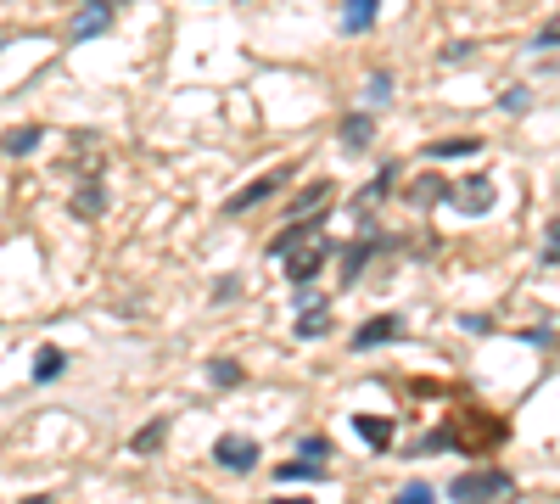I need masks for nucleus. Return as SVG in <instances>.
Returning a JSON list of instances; mask_svg holds the SVG:
<instances>
[{"instance_id": "6ab92c4d", "label": "nucleus", "mask_w": 560, "mask_h": 504, "mask_svg": "<svg viewBox=\"0 0 560 504\" xmlns=\"http://www.w3.org/2000/svg\"><path fill=\"white\" fill-rule=\"evenodd\" d=\"M62 364H68V359H62V348H40V353H34V381H56V376H62Z\"/></svg>"}, {"instance_id": "f257e3e1", "label": "nucleus", "mask_w": 560, "mask_h": 504, "mask_svg": "<svg viewBox=\"0 0 560 504\" xmlns=\"http://www.w3.org/2000/svg\"><path fill=\"white\" fill-rule=\"evenodd\" d=\"M510 493H516V476L499 465H476L448 482V499H510Z\"/></svg>"}, {"instance_id": "7ed1b4c3", "label": "nucleus", "mask_w": 560, "mask_h": 504, "mask_svg": "<svg viewBox=\"0 0 560 504\" xmlns=\"http://www.w3.org/2000/svg\"><path fill=\"white\" fill-rule=\"evenodd\" d=\"M493 196H499V191H493L488 174H471V180H448L443 202H448L454 213H488V208H493Z\"/></svg>"}, {"instance_id": "5701e85b", "label": "nucleus", "mask_w": 560, "mask_h": 504, "mask_svg": "<svg viewBox=\"0 0 560 504\" xmlns=\"http://www.w3.org/2000/svg\"><path fill=\"white\" fill-rule=\"evenodd\" d=\"M398 499H404V504H432V488H426V482H409Z\"/></svg>"}, {"instance_id": "4be33fe9", "label": "nucleus", "mask_w": 560, "mask_h": 504, "mask_svg": "<svg viewBox=\"0 0 560 504\" xmlns=\"http://www.w3.org/2000/svg\"><path fill=\"white\" fill-rule=\"evenodd\" d=\"M527 107H532V90H521V84L504 90V112H527Z\"/></svg>"}, {"instance_id": "9d476101", "label": "nucleus", "mask_w": 560, "mask_h": 504, "mask_svg": "<svg viewBox=\"0 0 560 504\" xmlns=\"http://www.w3.org/2000/svg\"><path fill=\"white\" fill-rule=\"evenodd\" d=\"M443 191H448V185L437 180V174H420V180L404 191V202H409V208H432V202H443Z\"/></svg>"}, {"instance_id": "f03ea898", "label": "nucleus", "mask_w": 560, "mask_h": 504, "mask_svg": "<svg viewBox=\"0 0 560 504\" xmlns=\"http://www.w3.org/2000/svg\"><path fill=\"white\" fill-rule=\"evenodd\" d=\"M280 258H286V280H292V286H308V280L320 275L325 269V258H331V241L320 236V230H314V236L308 241H297V247H286L280 252Z\"/></svg>"}, {"instance_id": "423d86ee", "label": "nucleus", "mask_w": 560, "mask_h": 504, "mask_svg": "<svg viewBox=\"0 0 560 504\" xmlns=\"http://www.w3.org/2000/svg\"><path fill=\"white\" fill-rule=\"evenodd\" d=\"M398 336H404V314H376L370 325H359V331H353V353L381 348V342H398Z\"/></svg>"}, {"instance_id": "aec40b11", "label": "nucleus", "mask_w": 560, "mask_h": 504, "mask_svg": "<svg viewBox=\"0 0 560 504\" xmlns=\"http://www.w3.org/2000/svg\"><path fill=\"white\" fill-rule=\"evenodd\" d=\"M208 376H213V387H241V376H247V370H241L236 359H213Z\"/></svg>"}, {"instance_id": "dca6fc26", "label": "nucleus", "mask_w": 560, "mask_h": 504, "mask_svg": "<svg viewBox=\"0 0 560 504\" xmlns=\"http://www.w3.org/2000/svg\"><path fill=\"white\" fill-rule=\"evenodd\" d=\"M376 135V124H370V118H364V112H348V118H342V140H348L353 152H359L364 140Z\"/></svg>"}, {"instance_id": "0eeeda50", "label": "nucleus", "mask_w": 560, "mask_h": 504, "mask_svg": "<svg viewBox=\"0 0 560 504\" xmlns=\"http://www.w3.org/2000/svg\"><path fill=\"white\" fill-rule=\"evenodd\" d=\"M353 432L376 448V454H387L392 437H398V420H387V415H353Z\"/></svg>"}, {"instance_id": "1a4fd4ad", "label": "nucleus", "mask_w": 560, "mask_h": 504, "mask_svg": "<svg viewBox=\"0 0 560 504\" xmlns=\"http://www.w3.org/2000/svg\"><path fill=\"white\" fill-rule=\"evenodd\" d=\"M275 476H280V482H320V476H325V460H314V454H303V460H286V465H275Z\"/></svg>"}, {"instance_id": "6e6552de", "label": "nucleus", "mask_w": 560, "mask_h": 504, "mask_svg": "<svg viewBox=\"0 0 560 504\" xmlns=\"http://www.w3.org/2000/svg\"><path fill=\"white\" fill-rule=\"evenodd\" d=\"M84 191H73V213L79 219H101V208H107V191H101V180H79Z\"/></svg>"}, {"instance_id": "f3484780", "label": "nucleus", "mask_w": 560, "mask_h": 504, "mask_svg": "<svg viewBox=\"0 0 560 504\" xmlns=\"http://www.w3.org/2000/svg\"><path fill=\"white\" fill-rule=\"evenodd\" d=\"M40 129H34V124H23V129H12V135H6V140H0V146H6V152H12V157H28V152H34V146H40Z\"/></svg>"}, {"instance_id": "a211bd4d", "label": "nucleus", "mask_w": 560, "mask_h": 504, "mask_svg": "<svg viewBox=\"0 0 560 504\" xmlns=\"http://www.w3.org/2000/svg\"><path fill=\"white\" fill-rule=\"evenodd\" d=\"M107 23H112L107 6H96V12H79V17H73V40H90V34H101Z\"/></svg>"}, {"instance_id": "b1692460", "label": "nucleus", "mask_w": 560, "mask_h": 504, "mask_svg": "<svg viewBox=\"0 0 560 504\" xmlns=\"http://www.w3.org/2000/svg\"><path fill=\"white\" fill-rule=\"evenodd\" d=\"M303 454H314V460H325V454H331V443H325V437H308V443H303Z\"/></svg>"}, {"instance_id": "f8f14e48", "label": "nucleus", "mask_w": 560, "mask_h": 504, "mask_svg": "<svg viewBox=\"0 0 560 504\" xmlns=\"http://www.w3.org/2000/svg\"><path fill=\"white\" fill-rule=\"evenodd\" d=\"M376 6H381V0H348V12H342V34H364V28L376 23Z\"/></svg>"}, {"instance_id": "9b49d317", "label": "nucleus", "mask_w": 560, "mask_h": 504, "mask_svg": "<svg viewBox=\"0 0 560 504\" xmlns=\"http://www.w3.org/2000/svg\"><path fill=\"white\" fill-rule=\"evenodd\" d=\"M325 331H331V308L314 297V308H303V314H297V336H303V342H314V336H325Z\"/></svg>"}, {"instance_id": "4468645a", "label": "nucleus", "mask_w": 560, "mask_h": 504, "mask_svg": "<svg viewBox=\"0 0 560 504\" xmlns=\"http://www.w3.org/2000/svg\"><path fill=\"white\" fill-rule=\"evenodd\" d=\"M476 152H482L476 135H454V140H432V146H426V157H476Z\"/></svg>"}, {"instance_id": "393cba45", "label": "nucleus", "mask_w": 560, "mask_h": 504, "mask_svg": "<svg viewBox=\"0 0 560 504\" xmlns=\"http://www.w3.org/2000/svg\"><path fill=\"white\" fill-rule=\"evenodd\" d=\"M96 6H118V0H96Z\"/></svg>"}, {"instance_id": "20e7f679", "label": "nucleus", "mask_w": 560, "mask_h": 504, "mask_svg": "<svg viewBox=\"0 0 560 504\" xmlns=\"http://www.w3.org/2000/svg\"><path fill=\"white\" fill-rule=\"evenodd\" d=\"M286 180H292V168H275V174H258V180H252V185H241V191L230 196V202H224V213H247V208H258V202H264V196H275Z\"/></svg>"}, {"instance_id": "2eb2a0df", "label": "nucleus", "mask_w": 560, "mask_h": 504, "mask_svg": "<svg viewBox=\"0 0 560 504\" xmlns=\"http://www.w3.org/2000/svg\"><path fill=\"white\" fill-rule=\"evenodd\" d=\"M163 443H168V420H152V426H140V432H135L129 454H157Z\"/></svg>"}, {"instance_id": "39448f33", "label": "nucleus", "mask_w": 560, "mask_h": 504, "mask_svg": "<svg viewBox=\"0 0 560 504\" xmlns=\"http://www.w3.org/2000/svg\"><path fill=\"white\" fill-rule=\"evenodd\" d=\"M213 460H219L224 471L247 476L252 465H258V443H252V437H219V443H213Z\"/></svg>"}, {"instance_id": "412c9836", "label": "nucleus", "mask_w": 560, "mask_h": 504, "mask_svg": "<svg viewBox=\"0 0 560 504\" xmlns=\"http://www.w3.org/2000/svg\"><path fill=\"white\" fill-rule=\"evenodd\" d=\"M325 202H331V180H314V185H308V191H303V196H297V202H292V213L325 208Z\"/></svg>"}, {"instance_id": "ddd939ff", "label": "nucleus", "mask_w": 560, "mask_h": 504, "mask_svg": "<svg viewBox=\"0 0 560 504\" xmlns=\"http://www.w3.org/2000/svg\"><path fill=\"white\" fill-rule=\"evenodd\" d=\"M314 230H320V219H314V224H308V219H292V224H286V230H280L275 241H269V258H280V252H286V247H297V241H308V236H314Z\"/></svg>"}]
</instances>
